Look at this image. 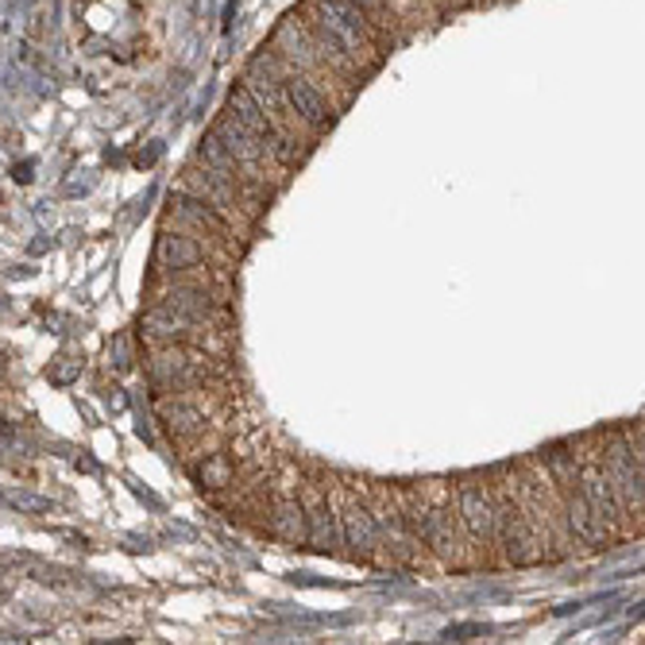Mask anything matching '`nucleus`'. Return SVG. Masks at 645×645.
<instances>
[{
  "label": "nucleus",
  "mask_w": 645,
  "mask_h": 645,
  "mask_svg": "<svg viewBox=\"0 0 645 645\" xmlns=\"http://www.w3.org/2000/svg\"><path fill=\"white\" fill-rule=\"evenodd\" d=\"M94 186H97V174L94 171H78L74 178L62 182V194H66V198H82V194H89Z\"/></svg>",
  "instance_id": "obj_24"
},
{
  "label": "nucleus",
  "mask_w": 645,
  "mask_h": 645,
  "mask_svg": "<svg viewBox=\"0 0 645 645\" xmlns=\"http://www.w3.org/2000/svg\"><path fill=\"white\" fill-rule=\"evenodd\" d=\"M233 475H236L233 460L224 457V452H209L206 464L194 472V480H198L206 491H221V487H228V483H233Z\"/></svg>",
  "instance_id": "obj_17"
},
{
  "label": "nucleus",
  "mask_w": 645,
  "mask_h": 645,
  "mask_svg": "<svg viewBox=\"0 0 645 645\" xmlns=\"http://www.w3.org/2000/svg\"><path fill=\"white\" fill-rule=\"evenodd\" d=\"M271 534H275L278 542H290V545H298L301 537H306V507H301V499L278 503L275 518H271Z\"/></svg>",
  "instance_id": "obj_15"
},
{
  "label": "nucleus",
  "mask_w": 645,
  "mask_h": 645,
  "mask_svg": "<svg viewBox=\"0 0 645 645\" xmlns=\"http://www.w3.org/2000/svg\"><path fill=\"white\" fill-rule=\"evenodd\" d=\"M156 263L171 275L182 271H198L206 263V248H201L194 236H178V233H163L156 244Z\"/></svg>",
  "instance_id": "obj_7"
},
{
  "label": "nucleus",
  "mask_w": 645,
  "mask_h": 645,
  "mask_svg": "<svg viewBox=\"0 0 645 645\" xmlns=\"http://www.w3.org/2000/svg\"><path fill=\"white\" fill-rule=\"evenodd\" d=\"M340 542L348 545V549L356 553V557H375L379 549V525L375 518H371V507L360 499H345V507H340Z\"/></svg>",
  "instance_id": "obj_5"
},
{
  "label": "nucleus",
  "mask_w": 645,
  "mask_h": 645,
  "mask_svg": "<svg viewBox=\"0 0 645 645\" xmlns=\"http://www.w3.org/2000/svg\"><path fill=\"white\" fill-rule=\"evenodd\" d=\"M171 206H174V216H178V221L198 224L201 233L228 236V221H224V216L216 213V206H209V201L198 198V194H178V198H174Z\"/></svg>",
  "instance_id": "obj_13"
},
{
  "label": "nucleus",
  "mask_w": 645,
  "mask_h": 645,
  "mask_svg": "<svg viewBox=\"0 0 645 645\" xmlns=\"http://www.w3.org/2000/svg\"><path fill=\"white\" fill-rule=\"evenodd\" d=\"M78 375H82V360H59L47 368V379H51L54 387H70Z\"/></svg>",
  "instance_id": "obj_21"
},
{
  "label": "nucleus",
  "mask_w": 645,
  "mask_h": 645,
  "mask_svg": "<svg viewBox=\"0 0 645 645\" xmlns=\"http://www.w3.org/2000/svg\"><path fill=\"white\" fill-rule=\"evenodd\" d=\"M198 156H201V163L213 166V171H221L224 178H236V182H240V166H236V159L228 156V147H224L221 139H216V132H213V136L201 139Z\"/></svg>",
  "instance_id": "obj_18"
},
{
  "label": "nucleus",
  "mask_w": 645,
  "mask_h": 645,
  "mask_svg": "<svg viewBox=\"0 0 645 645\" xmlns=\"http://www.w3.org/2000/svg\"><path fill=\"white\" fill-rule=\"evenodd\" d=\"M186 186L189 194H198V198H206L209 206L216 209H236V178H224L221 171H213V166H189L186 171Z\"/></svg>",
  "instance_id": "obj_11"
},
{
  "label": "nucleus",
  "mask_w": 645,
  "mask_h": 645,
  "mask_svg": "<svg viewBox=\"0 0 645 645\" xmlns=\"http://www.w3.org/2000/svg\"><path fill=\"white\" fill-rule=\"evenodd\" d=\"M109 363L116 371H128L132 368V348H128V336H112L109 345Z\"/></svg>",
  "instance_id": "obj_25"
},
{
  "label": "nucleus",
  "mask_w": 645,
  "mask_h": 645,
  "mask_svg": "<svg viewBox=\"0 0 645 645\" xmlns=\"http://www.w3.org/2000/svg\"><path fill=\"white\" fill-rule=\"evenodd\" d=\"M580 475V495H584L587 503H592V510L599 518H607V522H619L627 510H622V503H619V495H615V487H611V475L603 472V464H595V468H584V472H576Z\"/></svg>",
  "instance_id": "obj_9"
},
{
  "label": "nucleus",
  "mask_w": 645,
  "mask_h": 645,
  "mask_svg": "<svg viewBox=\"0 0 645 645\" xmlns=\"http://www.w3.org/2000/svg\"><path fill=\"white\" fill-rule=\"evenodd\" d=\"M159 418H163V425L174 433V437H194V433L206 430V413H201L194 402H163Z\"/></svg>",
  "instance_id": "obj_16"
},
{
  "label": "nucleus",
  "mask_w": 645,
  "mask_h": 645,
  "mask_svg": "<svg viewBox=\"0 0 645 645\" xmlns=\"http://www.w3.org/2000/svg\"><path fill=\"white\" fill-rule=\"evenodd\" d=\"M283 101L290 109V116L306 128L321 132L333 124V104H328L325 89L310 78V74H298V70H286L283 78Z\"/></svg>",
  "instance_id": "obj_2"
},
{
  "label": "nucleus",
  "mask_w": 645,
  "mask_h": 645,
  "mask_svg": "<svg viewBox=\"0 0 645 645\" xmlns=\"http://www.w3.org/2000/svg\"><path fill=\"white\" fill-rule=\"evenodd\" d=\"M545 460H549L553 472H557L560 480H565V475H576V472H580V468H576V457H572V452H565L560 445L545 448Z\"/></svg>",
  "instance_id": "obj_23"
},
{
  "label": "nucleus",
  "mask_w": 645,
  "mask_h": 645,
  "mask_svg": "<svg viewBox=\"0 0 645 645\" xmlns=\"http://www.w3.org/2000/svg\"><path fill=\"white\" fill-rule=\"evenodd\" d=\"M163 306L174 313H182V318H189L194 325H198V321H209L216 310L213 294H209L201 283H174L171 290L163 294Z\"/></svg>",
  "instance_id": "obj_10"
},
{
  "label": "nucleus",
  "mask_w": 645,
  "mask_h": 645,
  "mask_svg": "<svg viewBox=\"0 0 645 645\" xmlns=\"http://www.w3.org/2000/svg\"><path fill=\"white\" fill-rule=\"evenodd\" d=\"M189 325H194V321L166 310V306H159V310H151L144 318V333L163 340V345H182V340H189Z\"/></svg>",
  "instance_id": "obj_14"
},
{
  "label": "nucleus",
  "mask_w": 645,
  "mask_h": 645,
  "mask_svg": "<svg viewBox=\"0 0 645 645\" xmlns=\"http://www.w3.org/2000/svg\"><path fill=\"white\" fill-rule=\"evenodd\" d=\"M216 139H221V144L228 147V156L236 159V166H240V171L256 174L259 166L268 163V147L259 144V139L251 136L248 128H240V124H236L233 116L216 124Z\"/></svg>",
  "instance_id": "obj_8"
},
{
  "label": "nucleus",
  "mask_w": 645,
  "mask_h": 645,
  "mask_svg": "<svg viewBox=\"0 0 645 645\" xmlns=\"http://www.w3.org/2000/svg\"><path fill=\"white\" fill-rule=\"evenodd\" d=\"M352 4H356V9H360L363 16H368L371 24H375L383 35L390 32V20H395V9H390V0H352Z\"/></svg>",
  "instance_id": "obj_20"
},
{
  "label": "nucleus",
  "mask_w": 645,
  "mask_h": 645,
  "mask_svg": "<svg viewBox=\"0 0 645 645\" xmlns=\"http://www.w3.org/2000/svg\"><path fill=\"white\" fill-rule=\"evenodd\" d=\"M306 542L318 553H328L340 542V518H336V507L328 499H318L306 514Z\"/></svg>",
  "instance_id": "obj_12"
},
{
  "label": "nucleus",
  "mask_w": 645,
  "mask_h": 645,
  "mask_svg": "<svg viewBox=\"0 0 645 645\" xmlns=\"http://www.w3.org/2000/svg\"><path fill=\"white\" fill-rule=\"evenodd\" d=\"M32 178H35V163H32V159H24V163L12 166V182H16V186H27Z\"/></svg>",
  "instance_id": "obj_26"
},
{
  "label": "nucleus",
  "mask_w": 645,
  "mask_h": 645,
  "mask_svg": "<svg viewBox=\"0 0 645 645\" xmlns=\"http://www.w3.org/2000/svg\"><path fill=\"white\" fill-rule=\"evenodd\" d=\"M4 507L16 510V514H47L51 499H44V495H35V491H27V487H9L4 491Z\"/></svg>",
  "instance_id": "obj_19"
},
{
  "label": "nucleus",
  "mask_w": 645,
  "mask_h": 645,
  "mask_svg": "<svg viewBox=\"0 0 645 645\" xmlns=\"http://www.w3.org/2000/svg\"><path fill=\"white\" fill-rule=\"evenodd\" d=\"M565 522L572 530L580 545H592V549H603V545L611 542V522L599 518L592 510V503L580 495V491H568L565 495Z\"/></svg>",
  "instance_id": "obj_6"
},
{
  "label": "nucleus",
  "mask_w": 645,
  "mask_h": 645,
  "mask_svg": "<svg viewBox=\"0 0 645 645\" xmlns=\"http://www.w3.org/2000/svg\"><path fill=\"white\" fill-rule=\"evenodd\" d=\"M306 24L318 35H325L336 51H345L356 66H371L375 62V51L383 47L387 35L379 32L352 0H310L306 4Z\"/></svg>",
  "instance_id": "obj_1"
},
{
  "label": "nucleus",
  "mask_w": 645,
  "mask_h": 645,
  "mask_svg": "<svg viewBox=\"0 0 645 645\" xmlns=\"http://www.w3.org/2000/svg\"><path fill=\"white\" fill-rule=\"evenodd\" d=\"M460 522L480 545H491L499 537V503L480 483H460Z\"/></svg>",
  "instance_id": "obj_3"
},
{
  "label": "nucleus",
  "mask_w": 645,
  "mask_h": 645,
  "mask_svg": "<svg viewBox=\"0 0 645 645\" xmlns=\"http://www.w3.org/2000/svg\"><path fill=\"white\" fill-rule=\"evenodd\" d=\"M124 402H128V398H124V390H112V395H109V406H112V410H124Z\"/></svg>",
  "instance_id": "obj_27"
},
{
  "label": "nucleus",
  "mask_w": 645,
  "mask_h": 645,
  "mask_svg": "<svg viewBox=\"0 0 645 645\" xmlns=\"http://www.w3.org/2000/svg\"><path fill=\"white\" fill-rule=\"evenodd\" d=\"M147 371L156 379V387L182 390V387H189V383L206 379V360L182 352V348H159V352L151 356V363H147Z\"/></svg>",
  "instance_id": "obj_4"
},
{
  "label": "nucleus",
  "mask_w": 645,
  "mask_h": 645,
  "mask_svg": "<svg viewBox=\"0 0 645 645\" xmlns=\"http://www.w3.org/2000/svg\"><path fill=\"white\" fill-rule=\"evenodd\" d=\"M487 627L483 622H457V627L441 630V642H472V637H483Z\"/></svg>",
  "instance_id": "obj_22"
}]
</instances>
